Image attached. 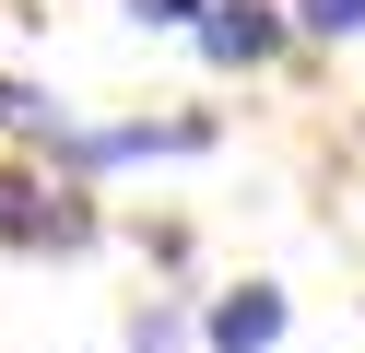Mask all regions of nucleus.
Wrapping results in <instances>:
<instances>
[{"label": "nucleus", "instance_id": "obj_1", "mask_svg": "<svg viewBox=\"0 0 365 353\" xmlns=\"http://www.w3.org/2000/svg\"><path fill=\"white\" fill-rule=\"evenodd\" d=\"M106 235V212H95V188L83 177H24V165H0V247H24V259H71V247H95Z\"/></svg>", "mask_w": 365, "mask_h": 353}, {"label": "nucleus", "instance_id": "obj_2", "mask_svg": "<svg viewBox=\"0 0 365 353\" xmlns=\"http://www.w3.org/2000/svg\"><path fill=\"white\" fill-rule=\"evenodd\" d=\"M212 141V118H118V130H71L59 118L36 153L59 165V177H106V165H153V153H200Z\"/></svg>", "mask_w": 365, "mask_h": 353}, {"label": "nucleus", "instance_id": "obj_3", "mask_svg": "<svg viewBox=\"0 0 365 353\" xmlns=\"http://www.w3.org/2000/svg\"><path fill=\"white\" fill-rule=\"evenodd\" d=\"M189 36H200L212 71H271V59L294 47V24H283V0H200Z\"/></svg>", "mask_w": 365, "mask_h": 353}, {"label": "nucleus", "instance_id": "obj_4", "mask_svg": "<svg viewBox=\"0 0 365 353\" xmlns=\"http://www.w3.org/2000/svg\"><path fill=\"white\" fill-rule=\"evenodd\" d=\"M283 329H294L283 282H224V295L200 306V353H283Z\"/></svg>", "mask_w": 365, "mask_h": 353}, {"label": "nucleus", "instance_id": "obj_5", "mask_svg": "<svg viewBox=\"0 0 365 353\" xmlns=\"http://www.w3.org/2000/svg\"><path fill=\"white\" fill-rule=\"evenodd\" d=\"M130 353H200V306H165V295H153L142 318H130Z\"/></svg>", "mask_w": 365, "mask_h": 353}, {"label": "nucleus", "instance_id": "obj_6", "mask_svg": "<svg viewBox=\"0 0 365 353\" xmlns=\"http://www.w3.org/2000/svg\"><path fill=\"white\" fill-rule=\"evenodd\" d=\"M283 24L318 36V47H354V36H365V0H283Z\"/></svg>", "mask_w": 365, "mask_h": 353}, {"label": "nucleus", "instance_id": "obj_7", "mask_svg": "<svg viewBox=\"0 0 365 353\" xmlns=\"http://www.w3.org/2000/svg\"><path fill=\"white\" fill-rule=\"evenodd\" d=\"M0 130H12V141H48V130H59V106H48L36 83H12V71H0Z\"/></svg>", "mask_w": 365, "mask_h": 353}, {"label": "nucleus", "instance_id": "obj_8", "mask_svg": "<svg viewBox=\"0 0 365 353\" xmlns=\"http://www.w3.org/2000/svg\"><path fill=\"white\" fill-rule=\"evenodd\" d=\"M130 24H200V0H130Z\"/></svg>", "mask_w": 365, "mask_h": 353}]
</instances>
